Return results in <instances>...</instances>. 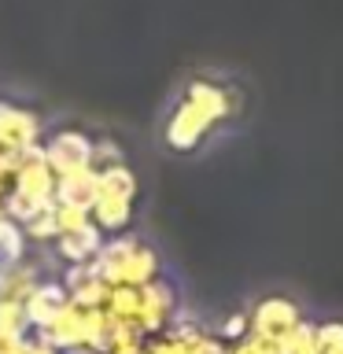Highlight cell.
I'll return each mask as SVG.
<instances>
[{"mask_svg":"<svg viewBox=\"0 0 343 354\" xmlns=\"http://www.w3.org/2000/svg\"><path fill=\"white\" fill-rule=\"evenodd\" d=\"M332 354H343V351H332Z\"/></svg>","mask_w":343,"mask_h":354,"instance_id":"2","label":"cell"},{"mask_svg":"<svg viewBox=\"0 0 343 354\" xmlns=\"http://www.w3.org/2000/svg\"><path fill=\"white\" fill-rule=\"evenodd\" d=\"M299 325H303V321H299V310L288 303V299H266V303L254 310V336L277 354H284L288 339L299 332Z\"/></svg>","mask_w":343,"mask_h":354,"instance_id":"1","label":"cell"}]
</instances>
